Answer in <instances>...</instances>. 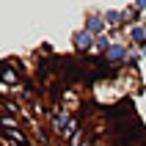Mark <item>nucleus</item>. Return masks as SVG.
I'll return each mask as SVG.
<instances>
[{
  "label": "nucleus",
  "instance_id": "7ed1b4c3",
  "mask_svg": "<svg viewBox=\"0 0 146 146\" xmlns=\"http://www.w3.org/2000/svg\"><path fill=\"white\" fill-rule=\"evenodd\" d=\"M102 28H105V22H102L99 17H88V25H86V31H88V33H99Z\"/></svg>",
  "mask_w": 146,
  "mask_h": 146
},
{
  "label": "nucleus",
  "instance_id": "f03ea898",
  "mask_svg": "<svg viewBox=\"0 0 146 146\" xmlns=\"http://www.w3.org/2000/svg\"><path fill=\"white\" fill-rule=\"evenodd\" d=\"M74 47H77V55L91 52V50H94V36H91L88 31H80L77 36H74Z\"/></svg>",
  "mask_w": 146,
  "mask_h": 146
},
{
  "label": "nucleus",
  "instance_id": "f257e3e1",
  "mask_svg": "<svg viewBox=\"0 0 146 146\" xmlns=\"http://www.w3.org/2000/svg\"><path fill=\"white\" fill-rule=\"evenodd\" d=\"M135 41L119 61L86 52L88 77L77 86L83 132L91 146H146V28L124 25Z\"/></svg>",
  "mask_w": 146,
  "mask_h": 146
}]
</instances>
